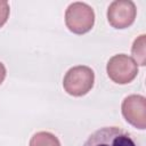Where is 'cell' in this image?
<instances>
[{"mask_svg":"<svg viewBox=\"0 0 146 146\" xmlns=\"http://www.w3.org/2000/svg\"><path fill=\"white\" fill-rule=\"evenodd\" d=\"M6 74H7L6 66L0 62V84L3 82V80H5V78H6Z\"/></svg>","mask_w":146,"mask_h":146,"instance_id":"30bf717a","label":"cell"},{"mask_svg":"<svg viewBox=\"0 0 146 146\" xmlns=\"http://www.w3.org/2000/svg\"><path fill=\"white\" fill-rule=\"evenodd\" d=\"M108 78L117 84H127L133 81L138 74V65L125 54H117L110 58L106 65Z\"/></svg>","mask_w":146,"mask_h":146,"instance_id":"277c9868","label":"cell"},{"mask_svg":"<svg viewBox=\"0 0 146 146\" xmlns=\"http://www.w3.org/2000/svg\"><path fill=\"white\" fill-rule=\"evenodd\" d=\"M83 146H139L132 136L119 127H103L92 132Z\"/></svg>","mask_w":146,"mask_h":146,"instance_id":"3957f363","label":"cell"},{"mask_svg":"<svg viewBox=\"0 0 146 146\" xmlns=\"http://www.w3.org/2000/svg\"><path fill=\"white\" fill-rule=\"evenodd\" d=\"M66 27L75 34H84L89 32L95 24L94 9L86 2H73L65 11Z\"/></svg>","mask_w":146,"mask_h":146,"instance_id":"7a4b0ae2","label":"cell"},{"mask_svg":"<svg viewBox=\"0 0 146 146\" xmlns=\"http://www.w3.org/2000/svg\"><path fill=\"white\" fill-rule=\"evenodd\" d=\"M121 112L128 123L137 129L146 128V98L141 95H129L121 104Z\"/></svg>","mask_w":146,"mask_h":146,"instance_id":"8992f818","label":"cell"},{"mask_svg":"<svg viewBox=\"0 0 146 146\" xmlns=\"http://www.w3.org/2000/svg\"><path fill=\"white\" fill-rule=\"evenodd\" d=\"M29 146H60V143L54 133L48 131H39L31 137Z\"/></svg>","mask_w":146,"mask_h":146,"instance_id":"52a82bcc","label":"cell"},{"mask_svg":"<svg viewBox=\"0 0 146 146\" xmlns=\"http://www.w3.org/2000/svg\"><path fill=\"white\" fill-rule=\"evenodd\" d=\"M145 44H146V35L140 34L137 39H135L132 47H131L132 57L136 59V64L140 65V66H145V64H146Z\"/></svg>","mask_w":146,"mask_h":146,"instance_id":"ba28073f","label":"cell"},{"mask_svg":"<svg viewBox=\"0 0 146 146\" xmlns=\"http://www.w3.org/2000/svg\"><path fill=\"white\" fill-rule=\"evenodd\" d=\"M9 13H10L9 3L7 1L0 0V27H2L6 24V22L8 21Z\"/></svg>","mask_w":146,"mask_h":146,"instance_id":"9c48e42d","label":"cell"},{"mask_svg":"<svg viewBox=\"0 0 146 146\" xmlns=\"http://www.w3.org/2000/svg\"><path fill=\"white\" fill-rule=\"evenodd\" d=\"M95 82V73L94 71L86 65H78L71 67L64 75L63 87L64 90L73 96L81 97L87 95Z\"/></svg>","mask_w":146,"mask_h":146,"instance_id":"6da1fadb","label":"cell"},{"mask_svg":"<svg viewBox=\"0 0 146 146\" xmlns=\"http://www.w3.org/2000/svg\"><path fill=\"white\" fill-rule=\"evenodd\" d=\"M137 8L131 0H115L107 9V21L111 26L117 30L131 26L136 19Z\"/></svg>","mask_w":146,"mask_h":146,"instance_id":"5b68a950","label":"cell"}]
</instances>
